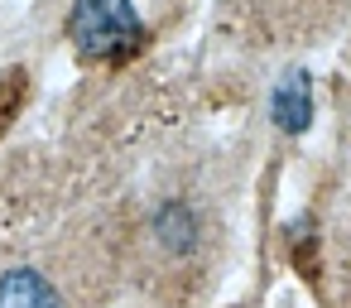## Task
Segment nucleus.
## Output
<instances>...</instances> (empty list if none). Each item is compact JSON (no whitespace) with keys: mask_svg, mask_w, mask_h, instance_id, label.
Masks as SVG:
<instances>
[{"mask_svg":"<svg viewBox=\"0 0 351 308\" xmlns=\"http://www.w3.org/2000/svg\"><path fill=\"white\" fill-rule=\"evenodd\" d=\"M68 34L82 58H125L145 44V25L135 20L130 0H77Z\"/></svg>","mask_w":351,"mask_h":308,"instance_id":"obj_1","label":"nucleus"},{"mask_svg":"<svg viewBox=\"0 0 351 308\" xmlns=\"http://www.w3.org/2000/svg\"><path fill=\"white\" fill-rule=\"evenodd\" d=\"M269 111H274V126H279V130H289V135L308 130V121H313V92H308V73H284V78H279V87H274Z\"/></svg>","mask_w":351,"mask_h":308,"instance_id":"obj_2","label":"nucleus"},{"mask_svg":"<svg viewBox=\"0 0 351 308\" xmlns=\"http://www.w3.org/2000/svg\"><path fill=\"white\" fill-rule=\"evenodd\" d=\"M0 308H63V298L39 270L20 265V270H5V279H0Z\"/></svg>","mask_w":351,"mask_h":308,"instance_id":"obj_3","label":"nucleus"},{"mask_svg":"<svg viewBox=\"0 0 351 308\" xmlns=\"http://www.w3.org/2000/svg\"><path fill=\"white\" fill-rule=\"evenodd\" d=\"M154 231H159V241H164L169 250H188V246L197 241V222H193V212H188L183 202H169V207L154 217Z\"/></svg>","mask_w":351,"mask_h":308,"instance_id":"obj_4","label":"nucleus"}]
</instances>
